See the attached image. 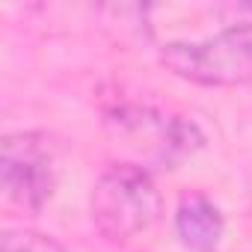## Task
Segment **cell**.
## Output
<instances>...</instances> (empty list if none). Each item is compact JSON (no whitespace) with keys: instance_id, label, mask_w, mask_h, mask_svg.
I'll return each mask as SVG.
<instances>
[{"instance_id":"6da1fadb","label":"cell","mask_w":252,"mask_h":252,"mask_svg":"<svg viewBox=\"0 0 252 252\" xmlns=\"http://www.w3.org/2000/svg\"><path fill=\"white\" fill-rule=\"evenodd\" d=\"M160 63L202 86H243L252 80V15L222 24L199 39H169Z\"/></svg>"},{"instance_id":"3957f363","label":"cell","mask_w":252,"mask_h":252,"mask_svg":"<svg viewBox=\"0 0 252 252\" xmlns=\"http://www.w3.org/2000/svg\"><path fill=\"white\" fill-rule=\"evenodd\" d=\"M6 196L24 211H42L57 187V158L45 134H9L0 163Z\"/></svg>"},{"instance_id":"7a4b0ae2","label":"cell","mask_w":252,"mask_h":252,"mask_svg":"<svg viewBox=\"0 0 252 252\" xmlns=\"http://www.w3.org/2000/svg\"><path fill=\"white\" fill-rule=\"evenodd\" d=\"M92 222L110 243H125L146 234L160 217V193L152 175L137 163L110 166L89 196Z\"/></svg>"},{"instance_id":"277c9868","label":"cell","mask_w":252,"mask_h":252,"mask_svg":"<svg viewBox=\"0 0 252 252\" xmlns=\"http://www.w3.org/2000/svg\"><path fill=\"white\" fill-rule=\"evenodd\" d=\"M116 125L128 140H149V152L166 169L202 146V134L193 122L178 119V116H163V113H155L146 107L119 110Z\"/></svg>"},{"instance_id":"5b68a950","label":"cell","mask_w":252,"mask_h":252,"mask_svg":"<svg viewBox=\"0 0 252 252\" xmlns=\"http://www.w3.org/2000/svg\"><path fill=\"white\" fill-rule=\"evenodd\" d=\"M175 231L190 252H217L225 234V220L208 196L193 193L184 196L175 211Z\"/></svg>"},{"instance_id":"8992f818","label":"cell","mask_w":252,"mask_h":252,"mask_svg":"<svg viewBox=\"0 0 252 252\" xmlns=\"http://www.w3.org/2000/svg\"><path fill=\"white\" fill-rule=\"evenodd\" d=\"M0 252H65L54 237L42 234V231H30V228H18V231H6Z\"/></svg>"}]
</instances>
